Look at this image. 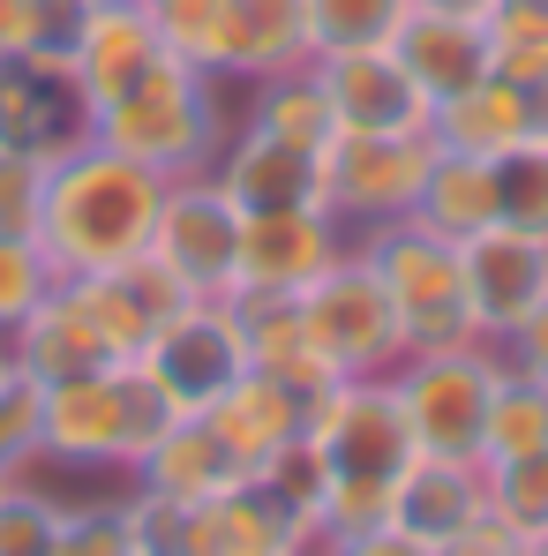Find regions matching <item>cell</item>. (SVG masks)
I'll list each match as a JSON object with an SVG mask.
<instances>
[{"label":"cell","mask_w":548,"mask_h":556,"mask_svg":"<svg viewBox=\"0 0 548 556\" xmlns=\"http://www.w3.org/2000/svg\"><path fill=\"white\" fill-rule=\"evenodd\" d=\"M91 136L113 143L120 159L166 174V181H188V174H211L218 143H226V113H218V76L188 68L174 53H158L113 105L91 113Z\"/></svg>","instance_id":"cell-3"},{"label":"cell","mask_w":548,"mask_h":556,"mask_svg":"<svg viewBox=\"0 0 548 556\" xmlns=\"http://www.w3.org/2000/svg\"><path fill=\"white\" fill-rule=\"evenodd\" d=\"M91 0H0V53H38V61H61L76 23H84Z\"/></svg>","instance_id":"cell-35"},{"label":"cell","mask_w":548,"mask_h":556,"mask_svg":"<svg viewBox=\"0 0 548 556\" xmlns=\"http://www.w3.org/2000/svg\"><path fill=\"white\" fill-rule=\"evenodd\" d=\"M293 308H301V331H308V346L323 354L331 376H391L406 362L398 308H391L383 278L368 264V249H346Z\"/></svg>","instance_id":"cell-6"},{"label":"cell","mask_w":548,"mask_h":556,"mask_svg":"<svg viewBox=\"0 0 548 556\" xmlns=\"http://www.w3.org/2000/svg\"><path fill=\"white\" fill-rule=\"evenodd\" d=\"M406 8H429V15H473V23H488V8H496V0H406Z\"/></svg>","instance_id":"cell-45"},{"label":"cell","mask_w":548,"mask_h":556,"mask_svg":"<svg viewBox=\"0 0 548 556\" xmlns=\"http://www.w3.org/2000/svg\"><path fill=\"white\" fill-rule=\"evenodd\" d=\"M143 15L174 61L218 76V0H143Z\"/></svg>","instance_id":"cell-38"},{"label":"cell","mask_w":548,"mask_h":556,"mask_svg":"<svg viewBox=\"0 0 548 556\" xmlns=\"http://www.w3.org/2000/svg\"><path fill=\"white\" fill-rule=\"evenodd\" d=\"M308 444L323 452L331 473H375V481H398L413 452V429L398 414V391L391 376H339L308 399Z\"/></svg>","instance_id":"cell-9"},{"label":"cell","mask_w":548,"mask_h":556,"mask_svg":"<svg viewBox=\"0 0 548 556\" xmlns=\"http://www.w3.org/2000/svg\"><path fill=\"white\" fill-rule=\"evenodd\" d=\"M38 203H46V159L0 151V233H38Z\"/></svg>","instance_id":"cell-41"},{"label":"cell","mask_w":548,"mask_h":556,"mask_svg":"<svg viewBox=\"0 0 548 556\" xmlns=\"http://www.w3.org/2000/svg\"><path fill=\"white\" fill-rule=\"evenodd\" d=\"M248 481V466L233 459V444L218 437L211 414H181L136 466V489H158V496H233Z\"/></svg>","instance_id":"cell-22"},{"label":"cell","mask_w":548,"mask_h":556,"mask_svg":"<svg viewBox=\"0 0 548 556\" xmlns=\"http://www.w3.org/2000/svg\"><path fill=\"white\" fill-rule=\"evenodd\" d=\"M413 226H429L436 241H473L496 226V159H466V151H444L436 143V166H429V188L413 203Z\"/></svg>","instance_id":"cell-25"},{"label":"cell","mask_w":548,"mask_h":556,"mask_svg":"<svg viewBox=\"0 0 548 556\" xmlns=\"http://www.w3.org/2000/svg\"><path fill=\"white\" fill-rule=\"evenodd\" d=\"M61 556H136L128 496H113V504H68V534H61Z\"/></svg>","instance_id":"cell-40"},{"label":"cell","mask_w":548,"mask_h":556,"mask_svg":"<svg viewBox=\"0 0 548 556\" xmlns=\"http://www.w3.org/2000/svg\"><path fill=\"white\" fill-rule=\"evenodd\" d=\"M76 293L91 301L98 331L113 339V354H120V362H136V354L174 324V308H188V293L151 264V249H143V256H128V264H105V271L76 278Z\"/></svg>","instance_id":"cell-19"},{"label":"cell","mask_w":548,"mask_h":556,"mask_svg":"<svg viewBox=\"0 0 548 556\" xmlns=\"http://www.w3.org/2000/svg\"><path fill=\"white\" fill-rule=\"evenodd\" d=\"M76 136H91L84 121V98L68 84L61 61H38V53H0V151H68Z\"/></svg>","instance_id":"cell-17"},{"label":"cell","mask_w":548,"mask_h":556,"mask_svg":"<svg viewBox=\"0 0 548 556\" xmlns=\"http://www.w3.org/2000/svg\"><path fill=\"white\" fill-rule=\"evenodd\" d=\"M383 519H391V481H375V473H331L323 504H316V549L346 542V534H368Z\"/></svg>","instance_id":"cell-36"},{"label":"cell","mask_w":548,"mask_h":556,"mask_svg":"<svg viewBox=\"0 0 548 556\" xmlns=\"http://www.w3.org/2000/svg\"><path fill=\"white\" fill-rule=\"evenodd\" d=\"M391 53L413 68V84L429 91V105H444V98H458L466 84H481V76H488V23L406 8V23H398Z\"/></svg>","instance_id":"cell-21"},{"label":"cell","mask_w":548,"mask_h":556,"mask_svg":"<svg viewBox=\"0 0 548 556\" xmlns=\"http://www.w3.org/2000/svg\"><path fill=\"white\" fill-rule=\"evenodd\" d=\"M481 519H488V466L473 459H429L421 452L391 481V527H406L429 549H444L451 534L481 527Z\"/></svg>","instance_id":"cell-18"},{"label":"cell","mask_w":548,"mask_h":556,"mask_svg":"<svg viewBox=\"0 0 548 556\" xmlns=\"http://www.w3.org/2000/svg\"><path fill=\"white\" fill-rule=\"evenodd\" d=\"M264 556H316V549H264Z\"/></svg>","instance_id":"cell-46"},{"label":"cell","mask_w":548,"mask_h":556,"mask_svg":"<svg viewBox=\"0 0 548 556\" xmlns=\"http://www.w3.org/2000/svg\"><path fill=\"white\" fill-rule=\"evenodd\" d=\"M38 459V383L23 369L0 376V481H15Z\"/></svg>","instance_id":"cell-39"},{"label":"cell","mask_w":548,"mask_h":556,"mask_svg":"<svg viewBox=\"0 0 548 556\" xmlns=\"http://www.w3.org/2000/svg\"><path fill=\"white\" fill-rule=\"evenodd\" d=\"M496 376H504V354H496V346L406 354V362L391 369V391H398V414H406V429H413V452L481 466V429H488Z\"/></svg>","instance_id":"cell-5"},{"label":"cell","mask_w":548,"mask_h":556,"mask_svg":"<svg viewBox=\"0 0 548 556\" xmlns=\"http://www.w3.org/2000/svg\"><path fill=\"white\" fill-rule=\"evenodd\" d=\"M158 53H166V46H158V30H151L143 0H91L84 23H76V38H68V53H61L68 84L84 98V121H91L98 105H113Z\"/></svg>","instance_id":"cell-15"},{"label":"cell","mask_w":548,"mask_h":556,"mask_svg":"<svg viewBox=\"0 0 548 556\" xmlns=\"http://www.w3.org/2000/svg\"><path fill=\"white\" fill-rule=\"evenodd\" d=\"M316 556H436V549H429V542H413L406 527H391V519H383V527H368V534H346V542H323Z\"/></svg>","instance_id":"cell-42"},{"label":"cell","mask_w":548,"mask_h":556,"mask_svg":"<svg viewBox=\"0 0 548 556\" xmlns=\"http://www.w3.org/2000/svg\"><path fill=\"white\" fill-rule=\"evenodd\" d=\"M488 519L511 527L526 549L548 542V452H526V459H496V466H488Z\"/></svg>","instance_id":"cell-32"},{"label":"cell","mask_w":548,"mask_h":556,"mask_svg":"<svg viewBox=\"0 0 548 556\" xmlns=\"http://www.w3.org/2000/svg\"><path fill=\"white\" fill-rule=\"evenodd\" d=\"M8 362L30 376V383H68V376H91V369H120L113 339L98 331L91 301L76 293V278H61L15 331H8Z\"/></svg>","instance_id":"cell-16"},{"label":"cell","mask_w":548,"mask_h":556,"mask_svg":"<svg viewBox=\"0 0 548 556\" xmlns=\"http://www.w3.org/2000/svg\"><path fill=\"white\" fill-rule=\"evenodd\" d=\"M398 23H406V0H301L308 61H323V53H361V46H391Z\"/></svg>","instance_id":"cell-30"},{"label":"cell","mask_w":548,"mask_h":556,"mask_svg":"<svg viewBox=\"0 0 548 556\" xmlns=\"http://www.w3.org/2000/svg\"><path fill=\"white\" fill-rule=\"evenodd\" d=\"M136 369L166 391L174 414H211L241 376H248V324L233 301H188L174 324L136 354Z\"/></svg>","instance_id":"cell-8"},{"label":"cell","mask_w":548,"mask_h":556,"mask_svg":"<svg viewBox=\"0 0 548 556\" xmlns=\"http://www.w3.org/2000/svg\"><path fill=\"white\" fill-rule=\"evenodd\" d=\"M316 84L331 98L339 136H429L436 105L413 84V68L391 46H361V53H323Z\"/></svg>","instance_id":"cell-11"},{"label":"cell","mask_w":548,"mask_h":556,"mask_svg":"<svg viewBox=\"0 0 548 556\" xmlns=\"http://www.w3.org/2000/svg\"><path fill=\"white\" fill-rule=\"evenodd\" d=\"M241 203L211 174L166 181L158 226H151V264L181 286L188 301H233L241 286Z\"/></svg>","instance_id":"cell-7"},{"label":"cell","mask_w":548,"mask_h":556,"mask_svg":"<svg viewBox=\"0 0 548 556\" xmlns=\"http://www.w3.org/2000/svg\"><path fill=\"white\" fill-rule=\"evenodd\" d=\"M496 354H504L519 376H541V383H548V301L511 331V339H504V346H496Z\"/></svg>","instance_id":"cell-43"},{"label":"cell","mask_w":548,"mask_h":556,"mask_svg":"<svg viewBox=\"0 0 548 556\" xmlns=\"http://www.w3.org/2000/svg\"><path fill=\"white\" fill-rule=\"evenodd\" d=\"M354 249H368V264L383 278L391 308H398V331H406V354H444V346H481L473 331V301H466V271H458V249L436 241L429 226L398 218V226H375Z\"/></svg>","instance_id":"cell-4"},{"label":"cell","mask_w":548,"mask_h":556,"mask_svg":"<svg viewBox=\"0 0 548 556\" xmlns=\"http://www.w3.org/2000/svg\"><path fill=\"white\" fill-rule=\"evenodd\" d=\"M308 61L301 0H218V84H264Z\"/></svg>","instance_id":"cell-20"},{"label":"cell","mask_w":548,"mask_h":556,"mask_svg":"<svg viewBox=\"0 0 548 556\" xmlns=\"http://www.w3.org/2000/svg\"><path fill=\"white\" fill-rule=\"evenodd\" d=\"M211 181L241 203V218H271V211H331L323 159H316V151L278 143V136L248 128V121H241V136H226V143H218Z\"/></svg>","instance_id":"cell-14"},{"label":"cell","mask_w":548,"mask_h":556,"mask_svg":"<svg viewBox=\"0 0 548 556\" xmlns=\"http://www.w3.org/2000/svg\"><path fill=\"white\" fill-rule=\"evenodd\" d=\"M166 203V174L120 159L113 143L76 136L68 151L46 159V203H38V249L61 278H91L105 264H128L151 249Z\"/></svg>","instance_id":"cell-1"},{"label":"cell","mask_w":548,"mask_h":556,"mask_svg":"<svg viewBox=\"0 0 548 556\" xmlns=\"http://www.w3.org/2000/svg\"><path fill=\"white\" fill-rule=\"evenodd\" d=\"M211 421H218V437L233 444V459L256 473V466L278 459L293 437H308V399H301L293 383H278V376L248 369L218 406H211Z\"/></svg>","instance_id":"cell-23"},{"label":"cell","mask_w":548,"mask_h":556,"mask_svg":"<svg viewBox=\"0 0 548 556\" xmlns=\"http://www.w3.org/2000/svg\"><path fill=\"white\" fill-rule=\"evenodd\" d=\"M488 76H504V84L548 76V0H496L488 8Z\"/></svg>","instance_id":"cell-31"},{"label":"cell","mask_w":548,"mask_h":556,"mask_svg":"<svg viewBox=\"0 0 548 556\" xmlns=\"http://www.w3.org/2000/svg\"><path fill=\"white\" fill-rule=\"evenodd\" d=\"M429 136H436L444 151H466V159H504V151L534 143V105H526V91H519V84L481 76V84H466L458 98H444V105H436Z\"/></svg>","instance_id":"cell-24"},{"label":"cell","mask_w":548,"mask_h":556,"mask_svg":"<svg viewBox=\"0 0 548 556\" xmlns=\"http://www.w3.org/2000/svg\"><path fill=\"white\" fill-rule=\"evenodd\" d=\"M429 166H436V136H339L323 151L331 218L354 226V233L413 218V203L429 188Z\"/></svg>","instance_id":"cell-10"},{"label":"cell","mask_w":548,"mask_h":556,"mask_svg":"<svg viewBox=\"0 0 548 556\" xmlns=\"http://www.w3.org/2000/svg\"><path fill=\"white\" fill-rule=\"evenodd\" d=\"M136 556H226V496H158L128 489Z\"/></svg>","instance_id":"cell-26"},{"label":"cell","mask_w":548,"mask_h":556,"mask_svg":"<svg viewBox=\"0 0 548 556\" xmlns=\"http://www.w3.org/2000/svg\"><path fill=\"white\" fill-rule=\"evenodd\" d=\"M233 308H241V324H248V369H256V376L293 383L301 399H316L323 383H339V376L323 369V354L308 346L293 301H233Z\"/></svg>","instance_id":"cell-28"},{"label":"cell","mask_w":548,"mask_h":556,"mask_svg":"<svg viewBox=\"0 0 548 556\" xmlns=\"http://www.w3.org/2000/svg\"><path fill=\"white\" fill-rule=\"evenodd\" d=\"M61 534H68V504L30 489L23 473L0 481V556H61Z\"/></svg>","instance_id":"cell-33"},{"label":"cell","mask_w":548,"mask_h":556,"mask_svg":"<svg viewBox=\"0 0 548 556\" xmlns=\"http://www.w3.org/2000/svg\"><path fill=\"white\" fill-rule=\"evenodd\" d=\"M436 556H534L511 527H496V519H481V527H466V534H451Z\"/></svg>","instance_id":"cell-44"},{"label":"cell","mask_w":548,"mask_h":556,"mask_svg":"<svg viewBox=\"0 0 548 556\" xmlns=\"http://www.w3.org/2000/svg\"><path fill=\"white\" fill-rule=\"evenodd\" d=\"M61 286L53 256L38 249V233H0V339Z\"/></svg>","instance_id":"cell-37"},{"label":"cell","mask_w":548,"mask_h":556,"mask_svg":"<svg viewBox=\"0 0 548 556\" xmlns=\"http://www.w3.org/2000/svg\"><path fill=\"white\" fill-rule=\"evenodd\" d=\"M248 128H264L278 143H293V151H331L339 143V121H331V98L316 84V61H301V68H278L264 84H248Z\"/></svg>","instance_id":"cell-27"},{"label":"cell","mask_w":548,"mask_h":556,"mask_svg":"<svg viewBox=\"0 0 548 556\" xmlns=\"http://www.w3.org/2000/svg\"><path fill=\"white\" fill-rule=\"evenodd\" d=\"M496 218L548 241V136H534V143H519V151L496 159Z\"/></svg>","instance_id":"cell-34"},{"label":"cell","mask_w":548,"mask_h":556,"mask_svg":"<svg viewBox=\"0 0 548 556\" xmlns=\"http://www.w3.org/2000/svg\"><path fill=\"white\" fill-rule=\"evenodd\" d=\"M8 369H15V362H8V339H0V376H8Z\"/></svg>","instance_id":"cell-47"},{"label":"cell","mask_w":548,"mask_h":556,"mask_svg":"<svg viewBox=\"0 0 548 556\" xmlns=\"http://www.w3.org/2000/svg\"><path fill=\"white\" fill-rule=\"evenodd\" d=\"M174 421L181 414L136 362L38 383V459L76 466V473H136Z\"/></svg>","instance_id":"cell-2"},{"label":"cell","mask_w":548,"mask_h":556,"mask_svg":"<svg viewBox=\"0 0 548 556\" xmlns=\"http://www.w3.org/2000/svg\"><path fill=\"white\" fill-rule=\"evenodd\" d=\"M458 271H466V301H473L481 346H504V339L548 301V241L496 218L488 233L458 241Z\"/></svg>","instance_id":"cell-12"},{"label":"cell","mask_w":548,"mask_h":556,"mask_svg":"<svg viewBox=\"0 0 548 556\" xmlns=\"http://www.w3.org/2000/svg\"><path fill=\"white\" fill-rule=\"evenodd\" d=\"M346 226L331 211H271L241 226V286L233 301H301L316 278L346 256Z\"/></svg>","instance_id":"cell-13"},{"label":"cell","mask_w":548,"mask_h":556,"mask_svg":"<svg viewBox=\"0 0 548 556\" xmlns=\"http://www.w3.org/2000/svg\"><path fill=\"white\" fill-rule=\"evenodd\" d=\"M526 452H548V383L504 362L496 399H488V429H481V466L526 459Z\"/></svg>","instance_id":"cell-29"}]
</instances>
